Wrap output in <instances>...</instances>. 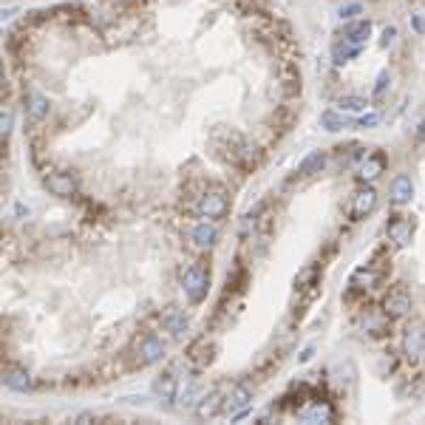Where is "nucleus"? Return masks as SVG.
<instances>
[{
	"label": "nucleus",
	"instance_id": "obj_24",
	"mask_svg": "<svg viewBox=\"0 0 425 425\" xmlns=\"http://www.w3.org/2000/svg\"><path fill=\"white\" fill-rule=\"evenodd\" d=\"M301 419H306V422H332L335 411H332V406H329V403H312L309 408L301 411Z\"/></svg>",
	"mask_w": 425,
	"mask_h": 425
},
{
	"label": "nucleus",
	"instance_id": "obj_33",
	"mask_svg": "<svg viewBox=\"0 0 425 425\" xmlns=\"http://www.w3.org/2000/svg\"><path fill=\"white\" fill-rule=\"evenodd\" d=\"M312 354H315V346H306V349L301 351V358H298V360L306 363V360H312Z\"/></svg>",
	"mask_w": 425,
	"mask_h": 425
},
{
	"label": "nucleus",
	"instance_id": "obj_18",
	"mask_svg": "<svg viewBox=\"0 0 425 425\" xmlns=\"http://www.w3.org/2000/svg\"><path fill=\"white\" fill-rule=\"evenodd\" d=\"M221 408H224V397L216 389V391H210V394H201V400L196 403V417L199 419H212L216 414H221Z\"/></svg>",
	"mask_w": 425,
	"mask_h": 425
},
{
	"label": "nucleus",
	"instance_id": "obj_31",
	"mask_svg": "<svg viewBox=\"0 0 425 425\" xmlns=\"http://www.w3.org/2000/svg\"><path fill=\"white\" fill-rule=\"evenodd\" d=\"M397 40V29L394 26H389V29H383V40H380V45H383V49H389V45Z\"/></svg>",
	"mask_w": 425,
	"mask_h": 425
},
{
	"label": "nucleus",
	"instance_id": "obj_22",
	"mask_svg": "<svg viewBox=\"0 0 425 425\" xmlns=\"http://www.w3.org/2000/svg\"><path fill=\"white\" fill-rule=\"evenodd\" d=\"M411 196H414V182H411V176H397L391 182V201L400 207V204H408Z\"/></svg>",
	"mask_w": 425,
	"mask_h": 425
},
{
	"label": "nucleus",
	"instance_id": "obj_36",
	"mask_svg": "<svg viewBox=\"0 0 425 425\" xmlns=\"http://www.w3.org/2000/svg\"><path fill=\"white\" fill-rule=\"evenodd\" d=\"M105 3H111V6H122L125 0H105Z\"/></svg>",
	"mask_w": 425,
	"mask_h": 425
},
{
	"label": "nucleus",
	"instance_id": "obj_25",
	"mask_svg": "<svg viewBox=\"0 0 425 425\" xmlns=\"http://www.w3.org/2000/svg\"><path fill=\"white\" fill-rule=\"evenodd\" d=\"M335 105H338V111H346V113H360L369 108V100L360 97V94H343Z\"/></svg>",
	"mask_w": 425,
	"mask_h": 425
},
{
	"label": "nucleus",
	"instance_id": "obj_19",
	"mask_svg": "<svg viewBox=\"0 0 425 425\" xmlns=\"http://www.w3.org/2000/svg\"><path fill=\"white\" fill-rule=\"evenodd\" d=\"M371 34V23L369 20H351L346 23V29H343V40H349L351 45H358V49H363L366 40Z\"/></svg>",
	"mask_w": 425,
	"mask_h": 425
},
{
	"label": "nucleus",
	"instance_id": "obj_5",
	"mask_svg": "<svg viewBox=\"0 0 425 425\" xmlns=\"http://www.w3.org/2000/svg\"><path fill=\"white\" fill-rule=\"evenodd\" d=\"M403 358L406 363H419L425 358V323H411L403 335Z\"/></svg>",
	"mask_w": 425,
	"mask_h": 425
},
{
	"label": "nucleus",
	"instance_id": "obj_8",
	"mask_svg": "<svg viewBox=\"0 0 425 425\" xmlns=\"http://www.w3.org/2000/svg\"><path fill=\"white\" fill-rule=\"evenodd\" d=\"M380 309H383L391 320L406 318V315L411 312V295H408V290H406V287H394V290H389V295L383 298V306H380Z\"/></svg>",
	"mask_w": 425,
	"mask_h": 425
},
{
	"label": "nucleus",
	"instance_id": "obj_20",
	"mask_svg": "<svg viewBox=\"0 0 425 425\" xmlns=\"http://www.w3.org/2000/svg\"><path fill=\"white\" fill-rule=\"evenodd\" d=\"M389 326H391V318L380 309V312H369L366 318H363V332L369 335V338H383L386 332H389Z\"/></svg>",
	"mask_w": 425,
	"mask_h": 425
},
{
	"label": "nucleus",
	"instance_id": "obj_23",
	"mask_svg": "<svg viewBox=\"0 0 425 425\" xmlns=\"http://www.w3.org/2000/svg\"><path fill=\"white\" fill-rule=\"evenodd\" d=\"M323 164H326V153H323V151H312L309 156H306V159L298 164V176H301V179H312L315 173L323 171Z\"/></svg>",
	"mask_w": 425,
	"mask_h": 425
},
{
	"label": "nucleus",
	"instance_id": "obj_3",
	"mask_svg": "<svg viewBox=\"0 0 425 425\" xmlns=\"http://www.w3.org/2000/svg\"><path fill=\"white\" fill-rule=\"evenodd\" d=\"M374 207H377V190L371 184L360 182V187L349 199V219L351 221H363V219H369L374 212Z\"/></svg>",
	"mask_w": 425,
	"mask_h": 425
},
{
	"label": "nucleus",
	"instance_id": "obj_1",
	"mask_svg": "<svg viewBox=\"0 0 425 425\" xmlns=\"http://www.w3.org/2000/svg\"><path fill=\"white\" fill-rule=\"evenodd\" d=\"M182 292L190 303H201L210 292V270L201 264H190L182 272Z\"/></svg>",
	"mask_w": 425,
	"mask_h": 425
},
{
	"label": "nucleus",
	"instance_id": "obj_10",
	"mask_svg": "<svg viewBox=\"0 0 425 425\" xmlns=\"http://www.w3.org/2000/svg\"><path fill=\"white\" fill-rule=\"evenodd\" d=\"M250 400H252V389H250L247 383H235V386L230 389V394L224 397V408H221V414H227V417H239V414L250 406Z\"/></svg>",
	"mask_w": 425,
	"mask_h": 425
},
{
	"label": "nucleus",
	"instance_id": "obj_9",
	"mask_svg": "<svg viewBox=\"0 0 425 425\" xmlns=\"http://www.w3.org/2000/svg\"><path fill=\"white\" fill-rule=\"evenodd\" d=\"M386 235L394 250H406L411 244V235H414V221L408 216H394L386 224Z\"/></svg>",
	"mask_w": 425,
	"mask_h": 425
},
{
	"label": "nucleus",
	"instance_id": "obj_30",
	"mask_svg": "<svg viewBox=\"0 0 425 425\" xmlns=\"http://www.w3.org/2000/svg\"><path fill=\"white\" fill-rule=\"evenodd\" d=\"M391 83V77H389V71H383V74L380 77H377V85H374V97L377 100H380L383 97V91H386V85Z\"/></svg>",
	"mask_w": 425,
	"mask_h": 425
},
{
	"label": "nucleus",
	"instance_id": "obj_16",
	"mask_svg": "<svg viewBox=\"0 0 425 425\" xmlns=\"http://www.w3.org/2000/svg\"><path fill=\"white\" fill-rule=\"evenodd\" d=\"M190 241L199 247V250H212L216 247V241H219V230H216V224L212 221H201V224H196L193 230H190Z\"/></svg>",
	"mask_w": 425,
	"mask_h": 425
},
{
	"label": "nucleus",
	"instance_id": "obj_29",
	"mask_svg": "<svg viewBox=\"0 0 425 425\" xmlns=\"http://www.w3.org/2000/svg\"><path fill=\"white\" fill-rule=\"evenodd\" d=\"M360 14H363V6H360V3H349V6H343V9H340V20H343V23L360 20Z\"/></svg>",
	"mask_w": 425,
	"mask_h": 425
},
{
	"label": "nucleus",
	"instance_id": "obj_13",
	"mask_svg": "<svg viewBox=\"0 0 425 425\" xmlns=\"http://www.w3.org/2000/svg\"><path fill=\"white\" fill-rule=\"evenodd\" d=\"M377 283H380V270H377L374 264H366L360 270H354L351 278H349V287L354 292H371Z\"/></svg>",
	"mask_w": 425,
	"mask_h": 425
},
{
	"label": "nucleus",
	"instance_id": "obj_11",
	"mask_svg": "<svg viewBox=\"0 0 425 425\" xmlns=\"http://www.w3.org/2000/svg\"><path fill=\"white\" fill-rule=\"evenodd\" d=\"M386 173V153H369L360 164H358V179L363 182V184H371V182H377Z\"/></svg>",
	"mask_w": 425,
	"mask_h": 425
},
{
	"label": "nucleus",
	"instance_id": "obj_21",
	"mask_svg": "<svg viewBox=\"0 0 425 425\" xmlns=\"http://www.w3.org/2000/svg\"><path fill=\"white\" fill-rule=\"evenodd\" d=\"M3 383L12 391H32L34 389V380H32V374L26 369H9L3 374Z\"/></svg>",
	"mask_w": 425,
	"mask_h": 425
},
{
	"label": "nucleus",
	"instance_id": "obj_17",
	"mask_svg": "<svg viewBox=\"0 0 425 425\" xmlns=\"http://www.w3.org/2000/svg\"><path fill=\"white\" fill-rule=\"evenodd\" d=\"M49 97H43L40 91H29L26 94V116H29V122H43L45 116H49Z\"/></svg>",
	"mask_w": 425,
	"mask_h": 425
},
{
	"label": "nucleus",
	"instance_id": "obj_32",
	"mask_svg": "<svg viewBox=\"0 0 425 425\" xmlns=\"http://www.w3.org/2000/svg\"><path fill=\"white\" fill-rule=\"evenodd\" d=\"M235 6L241 9V14H252V9H255V0H235Z\"/></svg>",
	"mask_w": 425,
	"mask_h": 425
},
{
	"label": "nucleus",
	"instance_id": "obj_35",
	"mask_svg": "<svg viewBox=\"0 0 425 425\" xmlns=\"http://www.w3.org/2000/svg\"><path fill=\"white\" fill-rule=\"evenodd\" d=\"M414 29L417 32H425V20L422 17H414Z\"/></svg>",
	"mask_w": 425,
	"mask_h": 425
},
{
	"label": "nucleus",
	"instance_id": "obj_14",
	"mask_svg": "<svg viewBox=\"0 0 425 425\" xmlns=\"http://www.w3.org/2000/svg\"><path fill=\"white\" fill-rule=\"evenodd\" d=\"M153 394L159 400H164V403H171V400L179 397V380H176V374L173 371H162L153 377Z\"/></svg>",
	"mask_w": 425,
	"mask_h": 425
},
{
	"label": "nucleus",
	"instance_id": "obj_27",
	"mask_svg": "<svg viewBox=\"0 0 425 425\" xmlns=\"http://www.w3.org/2000/svg\"><path fill=\"white\" fill-rule=\"evenodd\" d=\"M320 125H323L326 131H340V128H346V116H343V111H340V113H338V111H323Z\"/></svg>",
	"mask_w": 425,
	"mask_h": 425
},
{
	"label": "nucleus",
	"instance_id": "obj_6",
	"mask_svg": "<svg viewBox=\"0 0 425 425\" xmlns=\"http://www.w3.org/2000/svg\"><path fill=\"white\" fill-rule=\"evenodd\" d=\"M43 184H45V190H49L52 196H57V199H74V196L80 193L77 179L71 176V173H65V171L49 173V176L43 179Z\"/></svg>",
	"mask_w": 425,
	"mask_h": 425
},
{
	"label": "nucleus",
	"instance_id": "obj_26",
	"mask_svg": "<svg viewBox=\"0 0 425 425\" xmlns=\"http://www.w3.org/2000/svg\"><path fill=\"white\" fill-rule=\"evenodd\" d=\"M360 54V49L358 45H351L349 40H338L335 45H332V57H335V63L340 65V63H349L351 57H358Z\"/></svg>",
	"mask_w": 425,
	"mask_h": 425
},
{
	"label": "nucleus",
	"instance_id": "obj_12",
	"mask_svg": "<svg viewBox=\"0 0 425 425\" xmlns=\"http://www.w3.org/2000/svg\"><path fill=\"white\" fill-rule=\"evenodd\" d=\"M212 358H216V343L207 340V338H196L190 343V349H187V360H190L196 369H207L212 363Z\"/></svg>",
	"mask_w": 425,
	"mask_h": 425
},
{
	"label": "nucleus",
	"instance_id": "obj_34",
	"mask_svg": "<svg viewBox=\"0 0 425 425\" xmlns=\"http://www.w3.org/2000/svg\"><path fill=\"white\" fill-rule=\"evenodd\" d=\"M371 125H377V113L363 116V120H360V128H371Z\"/></svg>",
	"mask_w": 425,
	"mask_h": 425
},
{
	"label": "nucleus",
	"instance_id": "obj_4",
	"mask_svg": "<svg viewBox=\"0 0 425 425\" xmlns=\"http://www.w3.org/2000/svg\"><path fill=\"white\" fill-rule=\"evenodd\" d=\"M164 358V340L156 338L153 332L148 335H142V340H136V349H133V363L139 369H145V366H153Z\"/></svg>",
	"mask_w": 425,
	"mask_h": 425
},
{
	"label": "nucleus",
	"instance_id": "obj_7",
	"mask_svg": "<svg viewBox=\"0 0 425 425\" xmlns=\"http://www.w3.org/2000/svg\"><path fill=\"white\" fill-rule=\"evenodd\" d=\"M278 88L283 97H298L301 94V68L295 60H281L278 63Z\"/></svg>",
	"mask_w": 425,
	"mask_h": 425
},
{
	"label": "nucleus",
	"instance_id": "obj_2",
	"mask_svg": "<svg viewBox=\"0 0 425 425\" xmlns=\"http://www.w3.org/2000/svg\"><path fill=\"white\" fill-rule=\"evenodd\" d=\"M227 210H230V199H227V193L221 190V187H212V190L201 193L199 201H196V212H199L201 219H207V221L224 219Z\"/></svg>",
	"mask_w": 425,
	"mask_h": 425
},
{
	"label": "nucleus",
	"instance_id": "obj_28",
	"mask_svg": "<svg viewBox=\"0 0 425 425\" xmlns=\"http://www.w3.org/2000/svg\"><path fill=\"white\" fill-rule=\"evenodd\" d=\"M12 131H14V113L12 108H3V116H0V139H3V145H9Z\"/></svg>",
	"mask_w": 425,
	"mask_h": 425
},
{
	"label": "nucleus",
	"instance_id": "obj_15",
	"mask_svg": "<svg viewBox=\"0 0 425 425\" xmlns=\"http://www.w3.org/2000/svg\"><path fill=\"white\" fill-rule=\"evenodd\" d=\"M162 326L168 329L173 338H182L187 332V326H190V320H187L184 309H179V306H168V309L162 312Z\"/></svg>",
	"mask_w": 425,
	"mask_h": 425
}]
</instances>
